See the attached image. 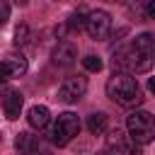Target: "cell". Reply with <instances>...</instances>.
Masks as SVG:
<instances>
[{"label":"cell","mask_w":155,"mask_h":155,"mask_svg":"<svg viewBox=\"0 0 155 155\" xmlns=\"http://www.w3.org/2000/svg\"><path fill=\"white\" fill-rule=\"evenodd\" d=\"M107 97L114 99L121 107H138L143 102V92L136 78H131L128 73H114L107 80Z\"/></svg>","instance_id":"cell-1"},{"label":"cell","mask_w":155,"mask_h":155,"mask_svg":"<svg viewBox=\"0 0 155 155\" xmlns=\"http://www.w3.org/2000/svg\"><path fill=\"white\" fill-rule=\"evenodd\" d=\"M111 65L116 73H145L150 65H153V56L138 51L133 44H124L114 51L111 56Z\"/></svg>","instance_id":"cell-2"},{"label":"cell","mask_w":155,"mask_h":155,"mask_svg":"<svg viewBox=\"0 0 155 155\" xmlns=\"http://www.w3.org/2000/svg\"><path fill=\"white\" fill-rule=\"evenodd\" d=\"M126 131L133 143L145 145L155 140V116L145 109H136L126 116Z\"/></svg>","instance_id":"cell-3"},{"label":"cell","mask_w":155,"mask_h":155,"mask_svg":"<svg viewBox=\"0 0 155 155\" xmlns=\"http://www.w3.org/2000/svg\"><path fill=\"white\" fill-rule=\"evenodd\" d=\"M78 133H80V119H78V114L63 111V114H58V119L51 126V133L48 136H51V140L56 145H68Z\"/></svg>","instance_id":"cell-4"},{"label":"cell","mask_w":155,"mask_h":155,"mask_svg":"<svg viewBox=\"0 0 155 155\" xmlns=\"http://www.w3.org/2000/svg\"><path fill=\"white\" fill-rule=\"evenodd\" d=\"M85 29L94 41H104L111 31V15L107 10H92L85 19Z\"/></svg>","instance_id":"cell-5"},{"label":"cell","mask_w":155,"mask_h":155,"mask_svg":"<svg viewBox=\"0 0 155 155\" xmlns=\"http://www.w3.org/2000/svg\"><path fill=\"white\" fill-rule=\"evenodd\" d=\"M85 92H87V80L82 75H73V78H65L63 85L58 87V99L65 104H73L80 97H85Z\"/></svg>","instance_id":"cell-6"},{"label":"cell","mask_w":155,"mask_h":155,"mask_svg":"<svg viewBox=\"0 0 155 155\" xmlns=\"http://www.w3.org/2000/svg\"><path fill=\"white\" fill-rule=\"evenodd\" d=\"M22 102H24V97H22V92H19V90H12V87L0 85V104H2V111H5V116H7L10 121L19 119Z\"/></svg>","instance_id":"cell-7"},{"label":"cell","mask_w":155,"mask_h":155,"mask_svg":"<svg viewBox=\"0 0 155 155\" xmlns=\"http://www.w3.org/2000/svg\"><path fill=\"white\" fill-rule=\"evenodd\" d=\"M51 61H53V65H58V68H70V65L78 61V51H75L73 44L61 41V44L53 46V51H51Z\"/></svg>","instance_id":"cell-8"},{"label":"cell","mask_w":155,"mask_h":155,"mask_svg":"<svg viewBox=\"0 0 155 155\" xmlns=\"http://www.w3.org/2000/svg\"><path fill=\"white\" fill-rule=\"evenodd\" d=\"M15 148H17L19 155H36L39 153V138L29 131H22L15 138Z\"/></svg>","instance_id":"cell-9"},{"label":"cell","mask_w":155,"mask_h":155,"mask_svg":"<svg viewBox=\"0 0 155 155\" xmlns=\"http://www.w3.org/2000/svg\"><path fill=\"white\" fill-rule=\"evenodd\" d=\"M48 107H44V104H34L31 109H29V114H27V121H29V126L31 128H46L48 126Z\"/></svg>","instance_id":"cell-10"},{"label":"cell","mask_w":155,"mask_h":155,"mask_svg":"<svg viewBox=\"0 0 155 155\" xmlns=\"http://www.w3.org/2000/svg\"><path fill=\"white\" fill-rule=\"evenodd\" d=\"M5 63H7V68H10V75H12V78L24 75V73H27V68H29V63H27V58H24L22 53H10V56L5 58Z\"/></svg>","instance_id":"cell-11"},{"label":"cell","mask_w":155,"mask_h":155,"mask_svg":"<svg viewBox=\"0 0 155 155\" xmlns=\"http://www.w3.org/2000/svg\"><path fill=\"white\" fill-rule=\"evenodd\" d=\"M107 124H109V116L104 111H94V114L87 116V128H90L92 136H102L107 131Z\"/></svg>","instance_id":"cell-12"},{"label":"cell","mask_w":155,"mask_h":155,"mask_svg":"<svg viewBox=\"0 0 155 155\" xmlns=\"http://www.w3.org/2000/svg\"><path fill=\"white\" fill-rule=\"evenodd\" d=\"M133 46H136L138 51L148 53V56H155V36H153V34H148V31L138 34V36H136V41H133Z\"/></svg>","instance_id":"cell-13"},{"label":"cell","mask_w":155,"mask_h":155,"mask_svg":"<svg viewBox=\"0 0 155 155\" xmlns=\"http://www.w3.org/2000/svg\"><path fill=\"white\" fill-rule=\"evenodd\" d=\"M124 143H126V133H124V128H119V126L111 128L109 136H107V145H109V148H121Z\"/></svg>","instance_id":"cell-14"},{"label":"cell","mask_w":155,"mask_h":155,"mask_svg":"<svg viewBox=\"0 0 155 155\" xmlns=\"http://www.w3.org/2000/svg\"><path fill=\"white\" fill-rule=\"evenodd\" d=\"M85 19H87V15H82V12H73L70 19H68V27H70L73 31H80V29H85Z\"/></svg>","instance_id":"cell-15"},{"label":"cell","mask_w":155,"mask_h":155,"mask_svg":"<svg viewBox=\"0 0 155 155\" xmlns=\"http://www.w3.org/2000/svg\"><path fill=\"white\" fill-rule=\"evenodd\" d=\"M82 65H85V70H90V73H99V70H102V58H97V56H85V58H82Z\"/></svg>","instance_id":"cell-16"},{"label":"cell","mask_w":155,"mask_h":155,"mask_svg":"<svg viewBox=\"0 0 155 155\" xmlns=\"http://www.w3.org/2000/svg\"><path fill=\"white\" fill-rule=\"evenodd\" d=\"M29 41V27L27 24H19L17 29H15V44L17 46H24Z\"/></svg>","instance_id":"cell-17"},{"label":"cell","mask_w":155,"mask_h":155,"mask_svg":"<svg viewBox=\"0 0 155 155\" xmlns=\"http://www.w3.org/2000/svg\"><path fill=\"white\" fill-rule=\"evenodd\" d=\"M119 150H121V155H143L140 145H138V143H133V140H131V143L126 140V143H124V145H121Z\"/></svg>","instance_id":"cell-18"},{"label":"cell","mask_w":155,"mask_h":155,"mask_svg":"<svg viewBox=\"0 0 155 155\" xmlns=\"http://www.w3.org/2000/svg\"><path fill=\"white\" fill-rule=\"evenodd\" d=\"M10 19V2L7 0H0V27Z\"/></svg>","instance_id":"cell-19"},{"label":"cell","mask_w":155,"mask_h":155,"mask_svg":"<svg viewBox=\"0 0 155 155\" xmlns=\"http://www.w3.org/2000/svg\"><path fill=\"white\" fill-rule=\"evenodd\" d=\"M10 78H12V75H10V68H7V63H5V61H0V85H5Z\"/></svg>","instance_id":"cell-20"},{"label":"cell","mask_w":155,"mask_h":155,"mask_svg":"<svg viewBox=\"0 0 155 155\" xmlns=\"http://www.w3.org/2000/svg\"><path fill=\"white\" fill-rule=\"evenodd\" d=\"M145 17L148 19H155V0H148L145 2Z\"/></svg>","instance_id":"cell-21"},{"label":"cell","mask_w":155,"mask_h":155,"mask_svg":"<svg viewBox=\"0 0 155 155\" xmlns=\"http://www.w3.org/2000/svg\"><path fill=\"white\" fill-rule=\"evenodd\" d=\"M148 90L155 94V78H150V80H148Z\"/></svg>","instance_id":"cell-22"},{"label":"cell","mask_w":155,"mask_h":155,"mask_svg":"<svg viewBox=\"0 0 155 155\" xmlns=\"http://www.w3.org/2000/svg\"><path fill=\"white\" fill-rule=\"evenodd\" d=\"M97 155H116V153H111V150H99Z\"/></svg>","instance_id":"cell-23"},{"label":"cell","mask_w":155,"mask_h":155,"mask_svg":"<svg viewBox=\"0 0 155 155\" xmlns=\"http://www.w3.org/2000/svg\"><path fill=\"white\" fill-rule=\"evenodd\" d=\"M15 2H17V5H27L29 0H15Z\"/></svg>","instance_id":"cell-24"},{"label":"cell","mask_w":155,"mask_h":155,"mask_svg":"<svg viewBox=\"0 0 155 155\" xmlns=\"http://www.w3.org/2000/svg\"><path fill=\"white\" fill-rule=\"evenodd\" d=\"M41 155H46V153H41Z\"/></svg>","instance_id":"cell-25"},{"label":"cell","mask_w":155,"mask_h":155,"mask_svg":"<svg viewBox=\"0 0 155 155\" xmlns=\"http://www.w3.org/2000/svg\"><path fill=\"white\" fill-rule=\"evenodd\" d=\"M153 61H155V58H153Z\"/></svg>","instance_id":"cell-26"}]
</instances>
